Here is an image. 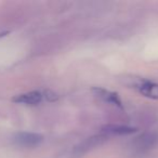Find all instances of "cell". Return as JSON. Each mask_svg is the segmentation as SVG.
Segmentation results:
<instances>
[{
    "label": "cell",
    "mask_w": 158,
    "mask_h": 158,
    "mask_svg": "<svg viewBox=\"0 0 158 158\" xmlns=\"http://www.w3.org/2000/svg\"><path fill=\"white\" fill-rule=\"evenodd\" d=\"M158 144V134L154 132H145L136 136L132 141V147L138 153H146Z\"/></svg>",
    "instance_id": "cell-1"
},
{
    "label": "cell",
    "mask_w": 158,
    "mask_h": 158,
    "mask_svg": "<svg viewBox=\"0 0 158 158\" xmlns=\"http://www.w3.org/2000/svg\"><path fill=\"white\" fill-rule=\"evenodd\" d=\"M107 140H108V136L103 133H100V134H97V135L87 138L86 140L80 142L75 147L74 154L76 156H82L84 154L88 153V152H90V151H92V149L103 145Z\"/></svg>",
    "instance_id": "cell-2"
},
{
    "label": "cell",
    "mask_w": 158,
    "mask_h": 158,
    "mask_svg": "<svg viewBox=\"0 0 158 158\" xmlns=\"http://www.w3.org/2000/svg\"><path fill=\"white\" fill-rule=\"evenodd\" d=\"M130 86H132L134 89L139 91L142 95L153 100H158V84L157 82L151 81L147 79L139 78L136 80L133 79Z\"/></svg>",
    "instance_id": "cell-3"
},
{
    "label": "cell",
    "mask_w": 158,
    "mask_h": 158,
    "mask_svg": "<svg viewBox=\"0 0 158 158\" xmlns=\"http://www.w3.org/2000/svg\"><path fill=\"white\" fill-rule=\"evenodd\" d=\"M16 144L25 147H35L44 141V136L34 132H20L14 138Z\"/></svg>",
    "instance_id": "cell-4"
},
{
    "label": "cell",
    "mask_w": 158,
    "mask_h": 158,
    "mask_svg": "<svg viewBox=\"0 0 158 158\" xmlns=\"http://www.w3.org/2000/svg\"><path fill=\"white\" fill-rule=\"evenodd\" d=\"M92 92L97 98L102 100L105 103H108L110 105L117 106V107H123V103H121L120 99H119L118 94L115 92H112L110 90H106L104 88H100V87H95L92 89Z\"/></svg>",
    "instance_id": "cell-5"
},
{
    "label": "cell",
    "mask_w": 158,
    "mask_h": 158,
    "mask_svg": "<svg viewBox=\"0 0 158 158\" xmlns=\"http://www.w3.org/2000/svg\"><path fill=\"white\" fill-rule=\"evenodd\" d=\"M136 132V128L123 125H105L101 128V133L105 135H128Z\"/></svg>",
    "instance_id": "cell-6"
},
{
    "label": "cell",
    "mask_w": 158,
    "mask_h": 158,
    "mask_svg": "<svg viewBox=\"0 0 158 158\" xmlns=\"http://www.w3.org/2000/svg\"><path fill=\"white\" fill-rule=\"evenodd\" d=\"M42 94L39 91H31V92L19 94L12 99V101L15 103L26 104V105H37L41 102Z\"/></svg>",
    "instance_id": "cell-7"
},
{
    "label": "cell",
    "mask_w": 158,
    "mask_h": 158,
    "mask_svg": "<svg viewBox=\"0 0 158 158\" xmlns=\"http://www.w3.org/2000/svg\"><path fill=\"white\" fill-rule=\"evenodd\" d=\"M44 94H46L47 100H48V101H50V102L56 101V100H57V95H56V93L52 92V91H50V90H47L46 92H44Z\"/></svg>",
    "instance_id": "cell-8"
}]
</instances>
